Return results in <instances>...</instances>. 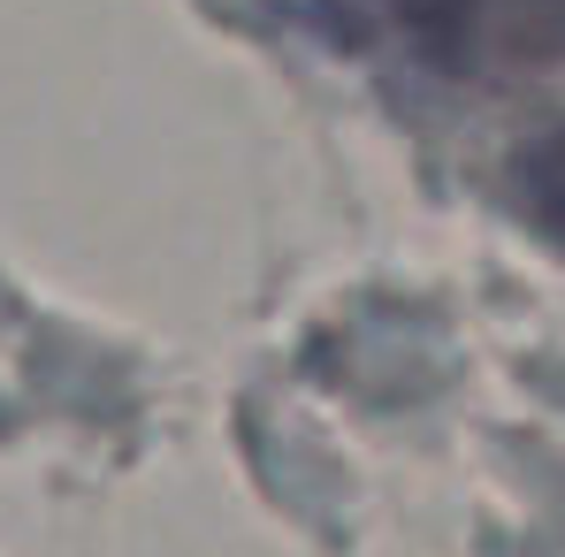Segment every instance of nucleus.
<instances>
[{"instance_id":"f257e3e1","label":"nucleus","mask_w":565,"mask_h":557,"mask_svg":"<svg viewBox=\"0 0 565 557\" xmlns=\"http://www.w3.org/2000/svg\"><path fill=\"white\" fill-rule=\"evenodd\" d=\"M436 69H543L565 62V0H382Z\"/></svg>"},{"instance_id":"f03ea898","label":"nucleus","mask_w":565,"mask_h":557,"mask_svg":"<svg viewBox=\"0 0 565 557\" xmlns=\"http://www.w3.org/2000/svg\"><path fill=\"white\" fill-rule=\"evenodd\" d=\"M512 191H520L527 222H535L551 245H565V122L543 130V138H527V146L512 153Z\"/></svg>"}]
</instances>
